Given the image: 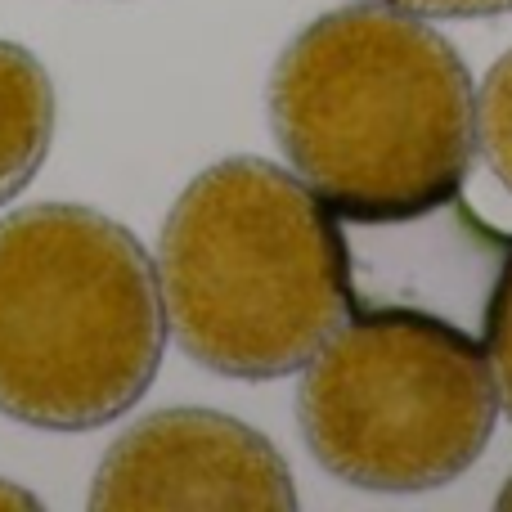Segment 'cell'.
<instances>
[{
    "label": "cell",
    "mask_w": 512,
    "mask_h": 512,
    "mask_svg": "<svg viewBox=\"0 0 512 512\" xmlns=\"http://www.w3.org/2000/svg\"><path fill=\"white\" fill-rule=\"evenodd\" d=\"M306 364L301 436L346 486L423 495L486 454L499 396L481 346L400 319H351Z\"/></svg>",
    "instance_id": "277c9868"
},
{
    "label": "cell",
    "mask_w": 512,
    "mask_h": 512,
    "mask_svg": "<svg viewBox=\"0 0 512 512\" xmlns=\"http://www.w3.org/2000/svg\"><path fill=\"white\" fill-rule=\"evenodd\" d=\"M54 140V81L32 50L0 41V203L36 180Z\"/></svg>",
    "instance_id": "52a82bcc"
},
{
    "label": "cell",
    "mask_w": 512,
    "mask_h": 512,
    "mask_svg": "<svg viewBox=\"0 0 512 512\" xmlns=\"http://www.w3.org/2000/svg\"><path fill=\"white\" fill-rule=\"evenodd\" d=\"M499 508H508V512H512V477H508V486L499 490Z\"/></svg>",
    "instance_id": "7c38bea8"
},
{
    "label": "cell",
    "mask_w": 512,
    "mask_h": 512,
    "mask_svg": "<svg viewBox=\"0 0 512 512\" xmlns=\"http://www.w3.org/2000/svg\"><path fill=\"white\" fill-rule=\"evenodd\" d=\"M0 508H23V512H32V508H41V499L27 495V490L14 486V481H0Z\"/></svg>",
    "instance_id": "8fae6325"
},
{
    "label": "cell",
    "mask_w": 512,
    "mask_h": 512,
    "mask_svg": "<svg viewBox=\"0 0 512 512\" xmlns=\"http://www.w3.org/2000/svg\"><path fill=\"white\" fill-rule=\"evenodd\" d=\"M328 207L346 319H400L486 351L512 274V234L481 221L459 189L414 203Z\"/></svg>",
    "instance_id": "5b68a950"
},
{
    "label": "cell",
    "mask_w": 512,
    "mask_h": 512,
    "mask_svg": "<svg viewBox=\"0 0 512 512\" xmlns=\"http://www.w3.org/2000/svg\"><path fill=\"white\" fill-rule=\"evenodd\" d=\"M153 270L180 351L225 378L306 369L346 319L324 198L265 158L198 171L162 221Z\"/></svg>",
    "instance_id": "7a4b0ae2"
},
{
    "label": "cell",
    "mask_w": 512,
    "mask_h": 512,
    "mask_svg": "<svg viewBox=\"0 0 512 512\" xmlns=\"http://www.w3.org/2000/svg\"><path fill=\"white\" fill-rule=\"evenodd\" d=\"M472 126H477V149L495 180L512 194V50L486 72V86L472 104Z\"/></svg>",
    "instance_id": "ba28073f"
},
{
    "label": "cell",
    "mask_w": 512,
    "mask_h": 512,
    "mask_svg": "<svg viewBox=\"0 0 512 512\" xmlns=\"http://www.w3.org/2000/svg\"><path fill=\"white\" fill-rule=\"evenodd\" d=\"M486 351H490V378H495L499 409L512 418V274L504 283V297H499L495 328H490Z\"/></svg>",
    "instance_id": "9c48e42d"
},
{
    "label": "cell",
    "mask_w": 512,
    "mask_h": 512,
    "mask_svg": "<svg viewBox=\"0 0 512 512\" xmlns=\"http://www.w3.org/2000/svg\"><path fill=\"white\" fill-rule=\"evenodd\" d=\"M86 504L99 512H292L297 486L256 427L216 409H158L108 445Z\"/></svg>",
    "instance_id": "8992f818"
},
{
    "label": "cell",
    "mask_w": 512,
    "mask_h": 512,
    "mask_svg": "<svg viewBox=\"0 0 512 512\" xmlns=\"http://www.w3.org/2000/svg\"><path fill=\"white\" fill-rule=\"evenodd\" d=\"M162 346L158 270L126 225L81 203L0 216V414L104 427L144 400Z\"/></svg>",
    "instance_id": "3957f363"
},
{
    "label": "cell",
    "mask_w": 512,
    "mask_h": 512,
    "mask_svg": "<svg viewBox=\"0 0 512 512\" xmlns=\"http://www.w3.org/2000/svg\"><path fill=\"white\" fill-rule=\"evenodd\" d=\"M265 104L283 158L324 203L450 194L477 153L468 63L418 14L373 0L301 27L274 59Z\"/></svg>",
    "instance_id": "6da1fadb"
},
{
    "label": "cell",
    "mask_w": 512,
    "mask_h": 512,
    "mask_svg": "<svg viewBox=\"0 0 512 512\" xmlns=\"http://www.w3.org/2000/svg\"><path fill=\"white\" fill-rule=\"evenodd\" d=\"M373 5L405 9L418 18H495L512 14V0H373Z\"/></svg>",
    "instance_id": "30bf717a"
}]
</instances>
